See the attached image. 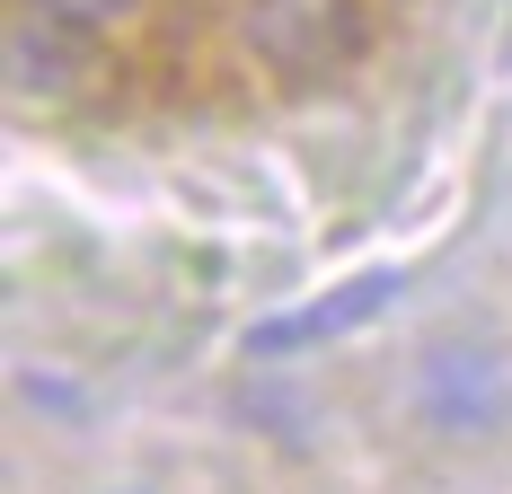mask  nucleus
I'll return each instance as SVG.
<instances>
[{
  "instance_id": "nucleus-4",
  "label": "nucleus",
  "mask_w": 512,
  "mask_h": 494,
  "mask_svg": "<svg viewBox=\"0 0 512 494\" xmlns=\"http://www.w3.org/2000/svg\"><path fill=\"white\" fill-rule=\"evenodd\" d=\"M53 18H71V27H124V18H142L151 0H36Z\"/></svg>"
},
{
  "instance_id": "nucleus-3",
  "label": "nucleus",
  "mask_w": 512,
  "mask_h": 494,
  "mask_svg": "<svg viewBox=\"0 0 512 494\" xmlns=\"http://www.w3.org/2000/svg\"><path fill=\"white\" fill-rule=\"evenodd\" d=\"M71 80H80L71 18H53V9H18V27H9V89L53 98V89H71Z\"/></svg>"
},
{
  "instance_id": "nucleus-2",
  "label": "nucleus",
  "mask_w": 512,
  "mask_h": 494,
  "mask_svg": "<svg viewBox=\"0 0 512 494\" xmlns=\"http://www.w3.org/2000/svg\"><path fill=\"white\" fill-rule=\"evenodd\" d=\"M398 300V274L380 265V274H354V283H336L327 300H309V309H283V318H265L248 336V353H301V345H327V336H345L362 318H380Z\"/></svg>"
},
{
  "instance_id": "nucleus-1",
  "label": "nucleus",
  "mask_w": 512,
  "mask_h": 494,
  "mask_svg": "<svg viewBox=\"0 0 512 494\" xmlns=\"http://www.w3.org/2000/svg\"><path fill=\"white\" fill-rule=\"evenodd\" d=\"M239 36L274 80H336L345 62H362L371 18L362 0H239Z\"/></svg>"
}]
</instances>
